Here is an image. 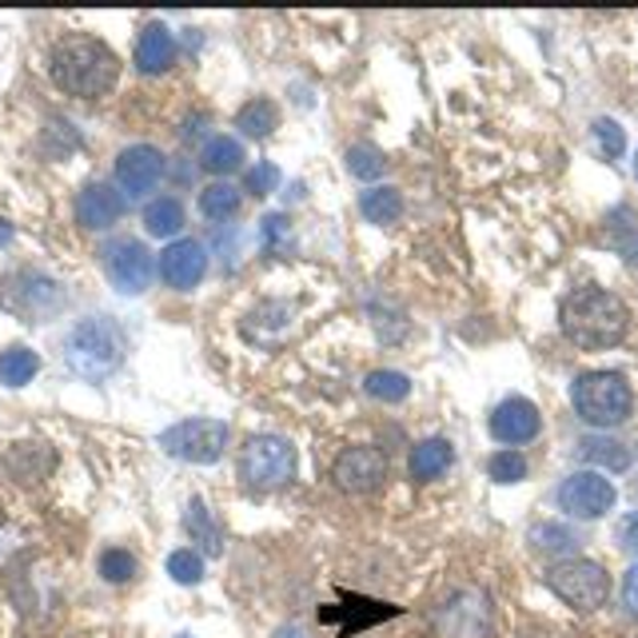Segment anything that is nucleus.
<instances>
[{"label":"nucleus","instance_id":"1a4fd4ad","mask_svg":"<svg viewBox=\"0 0 638 638\" xmlns=\"http://www.w3.org/2000/svg\"><path fill=\"white\" fill-rule=\"evenodd\" d=\"M559 506L571 519H603L615 506V483L603 471H574L571 479H562L559 487Z\"/></svg>","mask_w":638,"mask_h":638},{"label":"nucleus","instance_id":"7c9ffc66","mask_svg":"<svg viewBox=\"0 0 638 638\" xmlns=\"http://www.w3.org/2000/svg\"><path fill=\"white\" fill-rule=\"evenodd\" d=\"M487 471H491L495 483H519V479H527V459L519 452H495L487 463Z\"/></svg>","mask_w":638,"mask_h":638},{"label":"nucleus","instance_id":"f03ea898","mask_svg":"<svg viewBox=\"0 0 638 638\" xmlns=\"http://www.w3.org/2000/svg\"><path fill=\"white\" fill-rule=\"evenodd\" d=\"M48 68H53L56 84H60L68 96H80V100L104 96V92L116 84V77H121V60H116V53H112L104 41L84 36V33L65 36V41L53 48Z\"/></svg>","mask_w":638,"mask_h":638},{"label":"nucleus","instance_id":"39448f33","mask_svg":"<svg viewBox=\"0 0 638 638\" xmlns=\"http://www.w3.org/2000/svg\"><path fill=\"white\" fill-rule=\"evenodd\" d=\"M296 475V447L284 435H252L240 452V479L255 491L284 487Z\"/></svg>","mask_w":638,"mask_h":638},{"label":"nucleus","instance_id":"a211bd4d","mask_svg":"<svg viewBox=\"0 0 638 638\" xmlns=\"http://www.w3.org/2000/svg\"><path fill=\"white\" fill-rule=\"evenodd\" d=\"M455 463V452L447 440H423L411 447V475H415L419 483H431V479H440L447 467Z\"/></svg>","mask_w":638,"mask_h":638},{"label":"nucleus","instance_id":"e433bc0d","mask_svg":"<svg viewBox=\"0 0 638 638\" xmlns=\"http://www.w3.org/2000/svg\"><path fill=\"white\" fill-rule=\"evenodd\" d=\"M623 255H627L630 264H638V236H635L630 243H623Z\"/></svg>","mask_w":638,"mask_h":638},{"label":"nucleus","instance_id":"4be33fe9","mask_svg":"<svg viewBox=\"0 0 638 638\" xmlns=\"http://www.w3.org/2000/svg\"><path fill=\"white\" fill-rule=\"evenodd\" d=\"M36 372H41V355L33 348H9V352H0V384L4 387L33 384Z\"/></svg>","mask_w":638,"mask_h":638},{"label":"nucleus","instance_id":"7ed1b4c3","mask_svg":"<svg viewBox=\"0 0 638 638\" xmlns=\"http://www.w3.org/2000/svg\"><path fill=\"white\" fill-rule=\"evenodd\" d=\"M65 364L92 384L109 379L124 364V331L104 316L80 319L65 340Z\"/></svg>","mask_w":638,"mask_h":638},{"label":"nucleus","instance_id":"20e7f679","mask_svg":"<svg viewBox=\"0 0 638 638\" xmlns=\"http://www.w3.org/2000/svg\"><path fill=\"white\" fill-rule=\"evenodd\" d=\"M571 403L594 431H611L635 415V391L618 372H583L571 384Z\"/></svg>","mask_w":638,"mask_h":638},{"label":"nucleus","instance_id":"9d476101","mask_svg":"<svg viewBox=\"0 0 638 638\" xmlns=\"http://www.w3.org/2000/svg\"><path fill=\"white\" fill-rule=\"evenodd\" d=\"M104 267H109V280L116 284V292H124V296H140L144 287L152 284V252L140 240L109 243Z\"/></svg>","mask_w":638,"mask_h":638},{"label":"nucleus","instance_id":"a19ab883","mask_svg":"<svg viewBox=\"0 0 638 638\" xmlns=\"http://www.w3.org/2000/svg\"><path fill=\"white\" fill-rule=\"evenodd\" d=\"M176 638H192V635H176Z\"/></svg>","mask_w":638,"mask_h":638},{"label":"nucleus","instance_id":"423d86ee","mask_svg":"<svg viewBox=\"0 0 638 638\" xmlns=\"http://www.w3.org/2000/svg\"><path fill=\"white\" fill-rule=\"evenodd\" d=\"M547 586L574 611H599L611 594V574L591 559H562L547 571Z\"/></svg>","mask_w":638,"mask_h":638},{"label":"nucleus","instance_id":"5701e85b","mask_svg":"<svg viewBox=\"0 0 638 638\" xmlns=\"http://www.w3.org/2000/svg\"><path fill=\"white\" fill-rule=\"evenodd\" d=\"M187 535H192V543H200L204 547V555H220L224 550V539H220V527L212 523V511L204 506V499H192L187 503Z\"/></svg>","mask_w":638,"mask_h":638},{"label":"nucleus","instance_id":"c756f323","mask_svg":"<svg viewBox=\"0 0 638 638\" xmlns=\"http://www.w3.org/2000/svg\"><path fill=\"white\" fill-rule=\"evenodd\" d=\"M100 574H104V583L121 586L136 574V559L124 547H109L104 555H100Z\"/></svg>","mask_w":638,"mask_h":638},{"label":"nucleus","instance_id":"4468645a","mask_svg":"<svg viewBox=\"0 0 638 638\" xmlns=\"http://www.w3.org/2000/svg\"><path fill=\"white\" fill-rule=\"evenodd\" d=\"M204 272H208V252L200 240H176L160 252V275L176 292H192L204 280Z\"/></svg>","mask_w":638,"mask_h":638},{"label":"nucleus","instance_id":"6ab92c4d","mask_svg":"<svg viewBox=\"0 0 638 638\" xmlns=\"http://www.w3.org/2000/svg\"><path fill=\"white\" fill-rule=\"evenodd\" d=\"M144 228H148V236H156V240L180 236V228H184V204H180L176 196L152 200V204L144 208Z\"/></svg>","mask_w":638,"mask_h":638},{"label":"nucleus","instance_id":"b1692460","mask_svg":"<svg viewBox=\"0 0 638 638\" xmlns=\"http://www.w3.org/2000/svg\"><path fill=\"white\" fill-rule=\"evenodd\" d=\"M243 196L236 184H224V180H216V184H208L204 192H200V212L208 216V220H231L236 212H240Z\"/></svg>","mask_w":638,"mask_h":638},{"label":"nucleus","instance_id":"aec40b11","mask_svg":"<svg viewBox=\"0 0 638 638\" xmlns=\"http://www.w3.org/2000/svg\"><path fill=\"white\" fill-rule=\"evenodd\" d=\"M275 124H280V109H275L267 96L248 100V104L236 112V128H240L248 140H264V136H272Z\"/></svg>","mask_w":638,"mask_h":638},{"label":"nucleus","instance_id":"bb28decb","mask_svg":"<svg viewBox=\"0 0 638 638\" xmlns=\"http://www.w3.org/2000/svg\"><path fill=\"white\" fill-rule=\"evenodd\" d=\"M364 391L372 399H384V403H399V399L411 396V379L403 372H372L364 379Z\"/></svg>","mask_w":638,"mask_h":638},{"label":"nucleus","instance_id":"2f4dec72","mask_svg":"<svg viewBox=\"0 0 638 638\" xmlns=\"http://www.w3.org/2000/svg\"><path fill=\"white\" fill-rule=\"evenodd\" d=\"M594 140H599V152L606 156V160H618L623 156V148H627V133L618 128L615 121H594Z\"/></svg>","mask_w":638,"mask_h":638},{"label":"nucleus","instance_id":"72a5a7b5","mask_svg":"<svg viewBox=\"0 0 638 638\" xmlns=\"http://www.w3.org/2000/svg\"><path fill=\"white\" fill-rule=\"evenodd\" d=\"M275 184H280V168L275 164H255L252 172H248V192H255V196H267V192H275Z\"/></svg>","mask_w":638,"mask_h":638},{"label":"nucleus","instance_id":"cd10ccee","mask_svg":"<svg viewBox=\"0 0 638 638\" xmlns=\"http://www.w3.org/2000/svg\"><path fill=\"white\" fill-rule=\"evenodd\" d=\"M348 172L372 184V180H379L387 172V160L379 148H372V144H352V148H348Z\"/></svg>","mask_w":638,"mask_h":638},{"label":"nucleus","instance_id":"6e6552de","mask_svg":"<svg viewBox=\"0 0 638 638\" xmlns=\"http://www.w3.org/2000/svg\"><path fill=\"white\" fill-rule=\"evenodd\" d=\"M443 638H491V599L479 586H463L435 611Z\"/></svg>","mask_w":638,"mask_h":638},{"label":"nucleus","instance_id":"58836bf2","mask_svg":"<svg viewBox=\"0 0 638 638\" xmlns=\"http://www.w3.org/2000/svg\"><path fill=\"white\" fill-rule=\"evenodd\" d=\"M9 236H12V231H9V224H0V243L9 240Z\"/></svg>","mask_w":638,"mask_h":638},{"label":"nucleus","instance_id":"f3484780","mask_svg":"<svg viewBox=\"0 0 638 638\" xmlns=\"http://www.w3.org/2000/svg\"><path fill=\"white\" fill-rule=\"evenodd\" d=\"M172 60H176V36L168 33L160 21L144 24L140 41H136V68L144 77H160V72L172 68Z\"/></svg>","mask_w":638,"mask_h":638},{"label":"nucleus","instance_id":"2eb2a0df","mask_svg":"<svg viewBox=\"0 0 638 638\" xmlns=\"http://www.w3.org/2000/svg\"><path fill=\"white\" fill-rule=\"evenodd\" d=\"M543 431V415L531 399H503L491 415V435L499 443H531Z\"/></svg>","mask_w":638,"mask_h":638},{"label":"nucleus","instance_id":"f257e3e1","mask_svg":"<svg viewBox=\"0 0 638 638\" xmlns=\"http://www.w3.org/2000/svg\"><path fill=\"white\" fill-rule=\"evenodd\" d=\"M562 335L586 352H599V348H615L630 328V311L627 304L615 296V292H603V287H579L562 299L559 311Z\"/></svg>","mask_w":638,"mask_h":638},{"label":"nucleus","instance_id":"0eeeda50","mask_svg":"<svg viewBox=\"0 0 638 638\" xmlns=\"http://www.w3.org/2000/svg\"><path fill=\"white\" fill-rule=\"evenodd\" d=\"M160 447H164L172 459L184 463H216L228 447V423L220 419H184L176 428H168L160 435Z\"/></svg>","mask_w":638,"mask_h":638},{"label":"nucleus","instance_id":"4c0bfd02","mask_svg":"<svg viewBox=\"0 0 638 638\" xmlns=\"http://www.w3.org/2000/svg\"><path fill=\"white\" fill-rule=\"evenodd\" d=\"M275 638H299V630H296V627H284Z\"/></svg>","mask_w":638,"mask_h":638},{"label":"nucleus","instance_id":"a878e982","mask_svg":"<svg viewBox=\"0 0 638 638\" xmlns=\"http://www.w3.org/2000/svg\"><path fill=\"white\" fill-rule=\"evenodd\" d=\"M360 212H364L372 224H396L399 212H403V196H399L396 187H372V192H364V200H360Z\"/></svg>","mask_w":638,"mask_h":638},{"label":"nucleus","instance_id":"393cba45","mask_svg":"<svg viewBox=\"0 0 638 638\" xmlns=\"http://www.w3.org/2000/svg\"><path fill=\"white\" fill-rule=\"evenodd\" d=\"M200 164L208 168V172H216V176L236 172V168L243 164L240 140H231V136H212V140L204 144V152H200Z\"/></svg>","mask_w":638,"mask_h":638},{"label":"nucleus","instance_id":"ddd939ff","mask_svg":"<svg viewBox=\"0 0 638 638\" xmlns=\"http://www.w3.org/2000/svg\"><path fill=\"white\" fill-rule=\"evenodd\" d=\"M164 176V152L152 144H133L116 156V184L128 196H148Z\"/></svg>","mask_w":638,"mask_h":638},{"label":"nucleus","instance_id":"ea45409f","mask_svg":"<svg viewBox=\"0 0 638 638\" xmlns=\"http://www.w3.org/2000/svg\"><path fill=\"white\" fill-rule=\"evenodd\" d=\"M635 176H638V160H635Z\"/></svg>","mask_w":638,"mask_h":638},{"label":"nucleus","instance_id":"f704fd0d","mask_svg":"<svg viewBox=\"0 0 638 638\" xmlns=\"http://www.w3.org/2000/svg\"><path fill=\"white\" fill-rule=\"evenodd\" d=\"M623 603H627V611L638 618V562L627 571V579H623Z\"/></svg>","mask_w":638,"mask_h":638},{"label":"nucleus","instance_id":"412c9836","mask_svg":"<svg viewBox=\"0 0 638 638\" xmlns=\"http://www.w3.org/2000/svg\"><path fill=\"white\" fill-rule=\"evenodd\" d=\"M579 459L594 463V467H606V471H627L630 467L627 443L606 440V435H586V440L579 443Z\"/></svg>","mask_w":638,"mask_h":638},{"label":"nucleus","instance_id":"dca6fc26","mask_svg":"<svg viewBox=\"0 0 638 638\" xmlns=\"http://www.w3.org/2000/svg\"><path fill=\"white\" fill-rule=\"evenodd\" d=\"M124 216V196L112 184H89L77 196V220L89 231H104Z\"/></svg>","mask_w":638,"mask_h":638},{"label":"nucleus","instance_id":"9b49d317","mask_svg":"<svg viewBox=\"0 0 638 638\" xmlns=\"http://www.w3.org/2000/svg\"><path fill=\"white\" fill-rule=\"evenodd\" d=\"M331 479L348 495H367L387 479V455L379 447H348L331 467Z\"/></svg>","mask_w":638,"mask_h":638},{"label":"nucleus","instance_id":"c85d7f7f","mask_svg":"<svg viewBox=\"0 0 638 638\" xmlns=\"http://www.w3.org/2000/svg\"><path fill=\"white\" fill-rule=\"evenodd\" d=\"M168 574L176 579L180 586H196L204 579V559H200L196 550H172L168 555Z\"/></svg>","mask_w":638,"mask_h":638},{"label":"nucleus","instance_id":"f8f14e48","mask_svg":"<svg viewBox=\"0 0 638 638\" xmlns=\"http://www.w3.org/2000/svg\"><path fill=\"white\" fill-rule=\"evenodd\" d=\"M0 304L16 316H29V319H45L48 311L60 308V287L48 280V275H36V272H24L16 280H9L4 287V296Z\"/></svg>","mask_w":638,"mask_h":638},{"label":"nucleus","instance_id":"c9c22d12","mask_svg":"<svg viewBox=\"0 0 638 638\" xmlns=\"http://www.w3.org/2000/svg\"><path fill=\"white\" fill-rule=\"evenodd\" d=\"M618 543L627 550H638V511H630V515L618 523Z\"/></svg>","mask_w":638,"mask_h":638},{"label":"nucleus","instance_id":"473e14b6","mask_svg":"<svg viewBox=\"0 0 638 638\" xmlns=\"http://www.w3.org/2000/svg\"><path fill=\"white\" fill-rule=\"evenodd\" d=\"M531 543L539 550H571L574 547V535L567 527H555V523H543V527L531 531Z\"/></svg>","mask_w":638,"mask_h":638}]
</instances>
